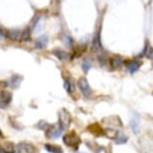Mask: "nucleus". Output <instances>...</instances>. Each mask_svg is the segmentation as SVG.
I'll return each mask as SVG.
<instances>
[{
    "label": "nucleus",
    "mask_w": 153,
    "mask_h": 153,
    "mask_svg": "<svg viewBox=\"0 0 153 153\" xmlns=\"http://www.w3.org/2000/svg\"><path fill=\"white\" fill-rule=\"evenodd\" d=\"M21 31L19 29H8L6 30V38L10 39L11 41H18L20 40Z\"/></svg>",
    "instance_id": "nucleus-10"
},
{
    "label": "nucleus",
    "mask_w": 153,
    "mask_h": 153,
    "mask_svg": "<svg viewBox=\"0 0 153 153\" xmlns=\"http://www.w3.org/2000/svg\"><path fill=\"white\" fill-rule=\"evenodd\" d=\"M48 127H49V124L44 120H40L38 124H37V128L40 129V130H43V131H45Z\"/></svg>",
    "instance_id": "nucleus-22"
},
{
    "label": "nucleus",
    "mask_w": 153,
    "mask_h": 153,
    "mask_svg": "<svg viewBox=\"0 0 153 153\" xmlns=\"http://www.w3.org/2000/svg\"><path fill=\"white\" fill-rule=\"evenodd\" d=\"M2 150L4 153H15L16 148L12 142H5L2 146Z\"/></svg>",
    "instance_id": "nucleus-19"
},
{
    "label": "nucleus",
    "mask_w": 153,
    "mask_h": 153,
    "mask_svg": "<svg viewBox=\"0 0 153 153\" xmlns=\"http://www.w3.org/2000/svg\"><path fill=\"white\" fill-rule=\"evenodd\" d=\"M91 68V62L89 59H85L84 61L82 62V69L84 72H88L89 70H90Z\"/></svg>",
    "instance_id": "nucleus-21"
},
{
    "label": "nucleus",
    "mask_w": 153,
    "mask_h": 153,
    "mask_svg": "<svg viewBox=\"0 0 153 153\" xmlns=\"http://www.w3.org/2000/svg\"><path fill=\"white\" fill-rule=\"evenodd\" d=\"M48 41H49L48 36L45 35V34H42V35L38 36L35 39V45H34V47L36 49H39V50H42V49L47 47Z\"/></svg>",
    "instance_id": "nucleus-7"
},
{
    "label": "nucleus",
    "mask_w": 153,
    "mask_h": 153,
    "mask_svg": "<svg viewBox=\"0 0 153 153\" xmlns=\"http://www.w3.org/2000/svg\"><path fill=\"white\" fill-rule=\"evenodd\" d=\"M22 80H23V77L21 76V75L14 74L11 76V78H10V86L14 89L18 88L20 86V84H21Z\"/></svg>",
    "instance_id": "nucleus-13"
},
{
    "label": "nucleus",
    "mask_w": 153,
    "mask_h": 153,
    "mask_svg": "<svg viewBox=\"0 0 153 153\" xmlns=\"http://www.w3.org/2000/svg\"><path fill=\"white\" fill-rule=\"evenodd\" d=\"M44 148L50 153H63V150L58 145H53V144H45Z\"/></svg>",
    "instance_id": "nucleus-17"
},
{
    "label": "nucleus",
    "mask_w": 153,
    "mask_h": 153,
    "mask_svg": "<svg viewBox=\"0 0 153 153\" xmlns=\"http://www.w3.org/2000/svg\"><path fill=\"white\" fill-rule=\"evenodd\" d=\"M92 50L94 52H100L102 50V44H101V39H100V31H97L94 35L93 41H92Z\"/></svg>",
    "instance_id": "nucleus-9"
},
{
    "label": "nucleus",
    "mask_w": 153,
    "mask_h": 153,
    "mask_svg": "<svg viewBox=\"0 0 153 153\" xmlns=\"http://www.w3.org/2000/svg\"><path fill=\"white\" fill-rule=\"evenodd\" d=\"M98 60H99V63H101V65H104L106 63V57L104 55H100L98 57Z\"/></svg>",
    "instance_id": "nucleus-26"
},
{
    "label": "nucleus",
    "mask_w": 153,
    "mask_h": 153,
    "mask_svg": "<svg viewBox=\"0 0 153 153\" xmlns=\"http://www.w3.org/2000/svg\"><path fill=\"white\" fill-rule=\"evenodd\" d=\"M12 93L7 90L0 92V109H6L12 101Z\"/></svg>",
    "instance_id": "nucleus-5"
},
{
    "label": "nucleus",
    "mask_w": 153,
    "mask_h": 153,
    "mask_svg": "<svg viewBox=\"0 0 153 153\" xmlns=\"http://www.w3.org/2000/svg\"><path fill=\"white\" fill-rule=\"evenodd\" d=\"M17 153H35L36 149L31 143L27 142H20L16 146Z\"/></svg>",
    "instance_id": "nucleus-6"
},
{
    "label": "nucleus",
    "mask_w": 153,
    "mask_h": 153,
    "mask_svg": "<svg viewBox=\"0 0 153 153\" xmlns=\"http://www.w3.org/2000/svg\"><path fill=\"white\" fill-rule=\"evenodd\" d=\"M31 33H32V28L31 26H27L24 28V30L21 31L20 40L22 42H30L31 41Z\"/></svg>",
    "instance_id": "nucleus-11"
},
{
    "label": "nucleus",
    "mask_w": 153,
    "mask_h": 153,
    "mask_svg": "<svg viewBox=\"0 0 153 153\" xmlns=\"http://www.w3.org/2000/svg\"><path fill=\"white\" fill-rule=\"evenodd\" d=\"M58 115H59L58 116V118H59L58 125L61 126L63 129H65L66 127H68L69 124L71 123V115L65 108H62L61 110H59Z\"/></svg>",
    "instance_id": "nucleus-3"
},
{
    "label": "nucleus",
    "mask_w": 153,
    "mask_h": 153,
    "mask_svg": "<svg viewBox=\"0 0 153 153\" xmlns=\"http://www.w3.org/2000/svg\"><path fill=\"white\" fill-rule=\"evenodd\" d=\"M117 134H118V131L113 130V129H108V130L106 131V135H107V137L110 138V139H115Z\"/></svg>",
    "instance_id": "nucleus-24"
},
{
    "label": "nucleus",
    "mask_w": 153,
    "mask_h": 153,
    "mask_svg": "<svg viewBox=\"0 0 153 153\" xmlns=\"http://www.w3.org/2000/svg\"><path fill=\"white\" fill-rule=\"evenodd\" d=\"M77 85H78L79 90L81 91L82 95L85 98H89L91 96L92 90L90 88V85H89V83L87 81V79H86L85 77H81V78L77 81Z\"/></svg>",
    "instance_id": "nucleus-2"
},
{
    "label": "nucleus",
    "mask_w": 153,
    "mask_h": 153,
    "mask_svg": "<svg viewBox=\"0 0 153 153\" xmlns=\"http://www.w3.org/2000/svg\"><path fill=\"white\" fill-rule=\"evenodd\" d=\"M0 153H4V151H3V150H2L1 147H0Z\"/></svg>",
    "instance_id": "nucleus-28"
},
{
    "label": "nucleus",
    "mask_w": 153,
    "mask_h": 153,
    "mask_svg": "<svg viewBox=\"0 0 153 153\" xmlns=\"http://www.w3.org/2000/svg\"><path fill=\"white\" fill-rule=\"evenodd\" d=\"M130 127L135 134L138 133V129H139V117L137 115L132 117V119L130 121Z\"/></svg>",
    "instance_id": "nucleus-18"
},
{
    "label": "nucleus",
    "mask_w": 153,
    "mask_h": 153,
    "mask_svg": "<svg viewBox=\"0 0 153 153\" xmlns=\"http://www.w3.org/2000/svg\"><path fill=\"white\" fill-rule=\"evenodd\" d=\"M123 59L119 56H114L110 59V65L113 69L120 68L123 65Z\"/></svg>",
    "instance_id": "nucleus-15"
},
{
    "label": "nucleus",
    "mask_w": 153,
    "mask_h": 153,
    "mask_svg": "<svg viewBox=\"0 0 153 153\" xmlns=\"http://www.w3.org/2000/svg\"><path fill=\"white\" fill-rule=\"evenodd\" d=\"M127 139H128V138H127V136L125 134L121 133V132H118L117 136L114 139V141L116 144H124V143L127 142Z\"/></svg>",
    "instance_id": "nucleus-20"
},
{
    "label": "nucleus",
    "mask_w": 153,
    "mask_h": 153,
    "mask_svg": "<svg viewBox=\"0 0 153 153\" xmlns=\"http://www.w3.org/2000/svg\"><path fill=\"white\" fill-rule=\"evenodd\" d=\"M63 142H64L66 146L71 147L73 149H77L79 144L81 143V140L74 131H71L70 133H67L63 136Z\"/></svg>",
    "instance_id": "nucleus-1"
},
{
    "label": "nucleus",
    "mask_w": 153,
    "mask_h": 153,
    "mask_svg": "<svg viewBox=\"0 0 153 153\" xmlns=\"http://www.w3.org/2000/svg\"><path fill=\"white\" fill-rule=\"evenodd\" d=\"M4 38H6V31L2 27H0V39H4Z\"/></svg>",
    "instance_id": "nucleus-25"
},
{
    "label": "nucleus",
    "mask_w": 153,
    "mask_h": 153,
    "mask_svg": "<svg viewBox=\"0 0 153 153\" xmlns=\"http://www.w3.org/2000/svg\"><path fill=\"white\" fill-rule=\"evenodd\" d=\"M61 40H62L63 44H64L65 46H67V47H69V48L73 47L74 40L70 35H69V34H63V35L61 36Z\"/></svg>",
    "instance_id": "nucleus-16"
},
{
    "label": "nucleus",
    "mask_w": 153,
    "mask_h": 153,
    "mask_svg": "<svg viewBox=\"0 0 153 153\" xmlns=\"http://www.w3.org/2000/svg\"><path fill=\"white\" fill-rule=\"evenodd\" d=\"M64 88L66 89L67 93H69V94H73L74 93L75 84H74V82L72 81V79L69 78V77L64 80Z\"/></svg>",
    "instance_id": "nucleus-14"
},
{
    "label": "nucleus",
    "mask_w": 153,
    "mask_h": 153,
    "mask_svg": "<svg viewBox=\"0 0 153 153\" xmlns=\"http://www.w3.org/2000/svg\"><path fill=\"white\" fill-rule=\"evenodd\" d=\"M147 57L150 59H153V48H150L148 50V52H147Z\"/></svg>",
    "instance_id": "nucleus-27"
},
{
    "label": "nucleus",
    "mask_w": 153,
    "mask_h": 153,
    "mask_svg": "<svg viewBox=\"0 0 153 153\" xmlns=\"http://www.w3.org/2000/svg\"><path fill=\"white\" fill-rule=\"evenodd\" d=\"M140 67V62L137 61V60H132V61H129L126 63V70L129 72V73H135Z\"/></svg>",
    "instance_id": "nucleus-12"
},
{
    "label": "nucleus",
    "mask_w": 153,
    "mask_h": 153,
    "mask_svg": "<svg viewBox=\"0 0 153 153\" xmlns=\"http://www.w3.org/2000/svg\"><path fill=\"white\" fill-rule=\"evenodd\" d=\"M88 129H91V133H96V132H99V134H101V131H102V129H101V127H99L98 124H92L88 127Z\"/></svg>",
    "instance_id": "nucleus-23"
},
{
    "label": "nucleus",
    "mask_w": 153,
    "mask_h": 153,
    "mask_svg": "<svg viewBox=\"0 0 153 153\" xmlns=\"http://www.w3.org/2000/svg\"><path fill=\"white\" fill-rule=\"evenodd\" d=\"M52 54L56 57L57 59L60 60V61H67V60L70 58L69 53L66 52L65 50H63V49L59 48V47L54 48L52 50Z\"/></svg>",
    "instance_id": "nucleus-8"
},
{
    "label": "nucleus",
    "mask_w": 153,
    "mask_h": 153,
    "mask_svg": "<svg viewBox=\"0 0 153 153\" xmlns=\"http://www.w3.org/2000/svg\"><path fill=\"white\" fill-rule=\"evenodd\" d=\"M63 131H64V129L60 125H49L48 128L45 130V135L47 138H59L62 135Z\"/></svg>",
    "instance_id": "nucleus-4"
}]
</instances>
